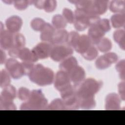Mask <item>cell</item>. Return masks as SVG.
Listing matches in <instances>:
<instances>
[{"instance_id": "16", "label": "cell", "mask_w": 125, "mask_h": 125, "mask_svg": "<svg viewBox=\"0 0 125 125\" xmlns=\"http://www.w3.org/2000/svg\"><path fill=\"white\" fill-rule=\"evenodd\" d=\"M69 33L63 29L55 31L51 43L54 45L65 44L67 42Z\"/></svg>"}, {"instance_id": "42", "label": "cell", "mask_w": 125, "mask_h": 125, "mask_svg": "<svg viewBox=\"0 0 125 125\" xmlns=\"http://www.w3.org/2000/svg\"><path fill=\"white\" fill-rule=\"evenodd\" d=\"M125 82H122L120 83L118 85V90L120 96V98L123 100H125Z\"/></svg>"}, {"instance_id": "15", "label": "cell", "mask_w": 125, "mask_h": 125, "mask_svg": "<svg viewBox=\"0 0 125 125\" xmlns=\"http://www.w3.org/2000/svg\"><path fill=\"white\" fill-rule=\"evenodd\" d=\"M106 110H119L120 109V97L115 93L108 94L105 99Z\"/></svg>"}, {"instance_id": "39", "label": "cell", "mask_w": 125, "mask_h": 125, "mask_svg": "<svg viewBox=\"0 0 125 125\" xmlns=\"http://www.w3.org/2000/svg\"><path fill=\"white\" fill-rule=\"evenodd\" d=\"M79 36L80 35L77 32L71 31V32L69 33L68 39L67 43L71 47L73 48Z\"/></svg>"}, {"instance_id": "4", "label": "cell", "mask_w": 125, "mask_h": 125, "mask_svg": "<svg viewBox=\"0 0 125 125\" xmlns=\"http://www.w3.org/2000/svg\"><path fill=\"white\" fill-rule=\"evenodd\" d=\"M74 15V26L79 31H83L88 27L97 23L101 19L99 16L90 15L77 9L75 10Z\"/></svg>"}, {"instance_id": "40", "label": "cell", "mask_w": 125, "mask_h": 125, "mask_svg": "<svg viewBox=\"0 0 125 125\" xmlns=\"http://www.w3.org/2000/svg\"><path fill=\"white\" fill-rule=\"evenodd\" d=\"M125 61L124 60L120 61L116 65V69L119 73L120 78L123 81L125 80Z\"/></svg>"}, {"instance_id": "38", "label": "cell", "mask_w": 125, "mask_h": 125, "mask_svg": "<svg viewBox=\"0 0 125 125\" xmlns=\"http://www.w3.org/2000/svg\"><path fill=\"white\" fill-rule=\"evenodd\" d=\"M0 110H16V107L13 102L0 100Z\"/></svg>"}, {"instance_id": "33", "label": "cell", "mask_w": 125, "mask_h": 125, "mask_svg": "<svg viewBox=\"0 0 125 125\" xmlns=\"http://www.w3.org/2000/svg\"><path fill=\"white\" fill-rule=\"evenodd\" d=\"M48 110H65L62 100L56 99L47 106Z\"/></svg>"}, {"instance_id": "23", "label": "cell", "mask_w": 125, "mask_h": 125, "mask_svg": "<svg viewBox=\"0 0 125 125\" xmlns=\"http://www.w3.org/2000/svg\"><path fill=\"white\" fill-rule=\"evenodd\" d=\"M109 8L113 13L124 14L125 11V2L124 0H115L110 2Z\"/></svg>"}, {"instance_id": "27", "label": "cell", "mask_w": 125, "mask_h": 125, "mask_svg": "<svg viewBox=\"0 0 125 125\" xmlns=\"http://www.w3.org/2000/svg\"><path fill=\"white\" fill-rule=\"evenodd\" d=\"M96 45L98 50L103 53L110 51L112 46L111 42L107 38H102Z\"/></svg>"}, {"instance_id": "43", "label": "cell", "mask_w": 125, "mask_h": 125, "mask_svg": "<svg viewBox=\"0 0 125 125\" xmlns=\"http://www.w3.org/2000/svg\"><path fill=\"white\" fill-rule=\"evenodd\" d=\"M44 0H33V4L37 8L40 9H43Z\"/></svg>"}, {"instance_id": "8", "label": "cell", "mask_w": 125, "mask_h": 125, "mask_svg": "<svg viewBox=\"0 0 125 125\" xmlns=\"http://www.w3.org/2000/svg\"><path fill=\"white\" fill-rule=\"evenodd\" d=\"M52 47L51 43L43 42L35 46L32 51L38 60L44 59L50 56Z\"/></svg>"}, {"instance_id": "31", "label": "cell", "mask_w": 125, "mask_h": 125, "mask_svg": "<svg viewBox=\"0 0 125 125\" xmlns=\"http://www.w3.org/2000/svg\"><path fill=\"white\" fill-rule=\"evenodd\" d=\"M46 22L41 18H36L31 21V26L32 28L36 31H41Z\"/></svg>"}, {"instance_id": "19", "label": "cell", "mask_w": 125, "mask_h": 125, "mask_svg": "<svg viewBox=\"0 0 125 125\" xmlns=\"http://www.w3.org/2000/svg\"><path fill=\"white\" fill-rule=\"evenodd\" d=\"M16 97V90L15 87L12 85H9L4 87L1 92L0 100L5 101L13 102Z\"/></svg>"}, {"instance_id": "14", "label": "cell", "mask_w": 125, "mask_h": 125, "mask_svg": "<svg viewBox=\"0 0 125 125\" xmlns=\"http://www.w3.org/2000/svg\"><path fill=\"white\" fill-rule=\"evenodd\" d=\"M5 25L9 31L15 34L20 30L22 25V20L18 16H12L7 19Z\"/></svg>"}, {"instance_id": "11", "label": "cell", "mask_w": 125, "mask_h": 125, "mask_svg": "<svg viewBox=\"0 0 125 125\" xmlns=\"http://www.w3.org/2000/svg\"><path fill=\"white\" fill-rule=\"evenodd\" d=\"M14 34L8 30H3L0 33V46L3 50H9L14 46Z\"/></svg>"}, {"instance_id": "6", "label": "cell", "mask_w": 125, "mask_h": 125, "mask_svg": "<svg viewBox=\"0 0 125 125\" xmlns=\"http://www.w3.org/2000/svg\"><path fill=\"white\" fill-rule=\"evenodd\" d=\"M5 67L10 76L14 79H18L25 75L21 63L14 58H10L5 62Z\"/></svg>"}, {"instance_id": "1", "label": "cell", "mask_w": 125, "mask_h": 125, "mask_svg": "<svg viewBox=\"0 0 125 125\" xmlns=\"http://www.w3.org/2000/svg\"><path fill=\"white\" fill-rule=\"evenodd\" d=\"M28 76L32 82L42 86L52 84L55 79L53 70L41 64L35 65Z\"/></svg>"}, {"instance_id": "12", "label": "cell", "mask_w": 125, "mask_h": 125, "mask_svg": "<svg viewBox=\"0 0 125 125\" xmlns=\"http://www.w3.org/2000/svg\"><path fill=\"white\" fill-rule=\"evenodd\" d=\"M71 82L74 84V86L78 85L84 80L85 72L81 66L77 65L68 73Z\"/></svg>"}, {"instance_id": "35", "label": "cell", "mask_w": 125, "mask_h": 125, "mask_svg": "<svg viewBox=\"0 0 125 125\" xmlns=\"http://www.w3.org/2000/svg\"><path fill=\"white\" fill-rule=\"evenodd\" d=\"M30 94L31 91L28 89L21 87L18 90V96L19 99L25 102L29 99Z\"/></svg>"}, {"instance_id": "25", "label": "cell", "mask_w": 125, "mask_h": 125, "mask_svg": "<svg viewBox=\"0 0 125 125\" xmlns=\"http://www.w3.org/2000/svg\"><path fill=\"white\" fill-rule=\"evenodd\" d=\"M53 26L57 30L62 29L67 25V21L63 16L60 14L54 15L52 21Z\"/></svg>"}, {"instance_id": "21", "label": "cell", "mask_w": 125, "mask_h": 125, "mask_svg": "<svg viewBox=\"0 0 125 125\" xmlns=\"http://www.w3.org/2000/svg\"><path fill=\"white\" fill-rule=\"evenodd\" d=\"M108 0H93V10L95 15L100 16L106 12L107 9Z\"/></svg>"}, {"instance_id": "36", "label": "cell", "mask_w": 125, "mask_h": 125, "mask_svg": "<svg viewBox=\"0 0 125 125\" xmlns=\"http://www.w3.org/2000/svg\"><path fill=\"white\" fill-rule=\"evenodd\" d=\"M33 0H15L14 2V7L19 10H25L30 4H32Z\"/></svg>"}, {"instance_id": "3", "label": "cell", "mask_w": 125, "mask_h": 125, "mask_svg": "<svg viewBox=\"0 0 125 125\" xmlns=\"http://www.w3.org/2000/svg\"><path fill=\"white\" fill-rule=\"evenodd\" d=\"M48 102L42 90L35 89L31 91L29 99L21 106V110L47 109Z\"/></svg>"}, {"instance_id": "29", "label": "cell", "mask_w": 125, "mask_h": 125, "mask_svg": "<svg viewBox=\"0 0 125 125\" xmlns=\"http://www.w3.org/2000/svg\"><path fill=\"white\" fill-rule=\"evenodd\" d=\"M98 54V52L97 49L96 47L92 45L86 51L81 55L85 60L88 61H92L97 57Z\"/></svg>"}, {"instance_id": "5", "label": "cell", "mask_w": 125, "mask_h": 125, "mask_svg": "<svg viewBox=\"0 0 125 125\" xmlns=\"http://www.w3.org/2000/svg\"><path fill=\"white\" fill-rule=\"evenodd\" d=\"M73 53L72 47L67 43L53 45L50 57L55 62L62 61Z\"/></svg>"}, {"instance_id": "13", "label": "cell", "mask_w": 125, "mask_h": 125, "mask_svg": "<svg viewBox=\"0 0 125 125\" xmlns=\"http://www.w3.org/2000/svg\"><path fill=\"white\" fill-rule=\"evenodd\" d=\"M92 42L89 37L86 35H80L73 48L81 54L86 51L92 46Z\"/></svg>"}, {"instance_id": "18", "label": "cell", "mask_w": 125, "mask_h": 125, "mask_svg": "<svg viewBox=\"0 0 125 125\" xmlns=\"http://www.w3.org/2000/svg\"><path fill=\"white\" fill-rule=\"evenodd\" d=\"M55 28L49 23H46L41 31L40 38L43 42H51L55 32Z\"/></svg>"}, {"instance_id": "7", "label": "cell", "mask_w": 125, "mask_h": 125, "mask_svg": "<svg viewBox=\"0 0 125 125\" xmlns=\"http://www.w3.org/2000/svg\"><path fill=\"white\" fill-rule=\"evenodd\" d=\"M118 59V56L115 53H107L99 57L96 61L95 65L99 69H105L116 62Z\"/></svg>"}, {"instance_id": "20", "label": "cell", "mask_w": 125, "mask_h": 125, "mask_svg": "<svg viewBox=\"0 0 125 125\" xmlns=\"http://www.w3.org/2000/svg\"><path fill=\"white\" fill-rule=\"evenodd\" d=\"M19 58L22 61V62H35L38 60L32 50L26 47H23L20 50Z\"/></svg>"}, {"instance_id": "22", "label": "cell", "mask_w": 125, "mask_h": 125, "mask_svg": "<svg viewBox=\"0 0 125 125\" xmlns=\"http://www.w3.org/2000/svg\"><path fill=\"white\" fill-rule=\"evenodd\" d=\"M78 65V62L74 57H69L63 60L60 64V68L61 70L68 73Z\"/></svg>"}, {"instance_id": "41", "label": "cell", "mask_w": 125, "mask_h": 125, "mask_svg": "<svg viewBox=\"0 0 125 125\" xmlns=\"http://www.w3.org/2000/svg\"><path fill=\"white\" fill-rule=\"evenodd\" d=\"M21 49L15 47H13L12 48L9 50L8 54L12 57V58H19L20 51Z\"/></svg>"}, {"instance_id": "2", "label": "cell", "mask_w": 125, "mask_h": 125, "mask_svg": "<svg viewBox=\"0 0 125 125\" xmlns=\"http://www.w3.org/2000/svg\"><path fill=\"white\" fill-rule=\"evenodd\" d=\"M102 86V82L93 78H88L78 85L74 86L76 94L80 100L94 97Z\"/></svg>"}, {"instance_id": "9", "label": "cell", "mask_w": 125, "mask_h": 125, "mask_svg": "<svg viewBox=\"0 0 125 125\" xmlns=\"http://www.w3.org/2000/svg\"><path fill=\"white\" fill-rule=\"evenodd\" d=\"M54 81L55 87L59 91L71 84L68 73L61 70L57 73Z\"/></svg>"}, {"instance_id": "30", "label": "cell", "mask_w": 125, "mask_h": 125, "mask_svg": "<svg viewBox=\"0 0 125 125\" xmlns=\"http://www.w3.org/2000/svg\"><path fill=\"white\" fill-rule=\"evenodd\" d=\"M10 74L7 70H2L0 74V86L1 88H4L10 85Z\"/></svg>"}, {"instance_id": "10", "label": "cell", "mask_w": 125, "mask_h": 125, "mask_svg": "<svg viewBox=\"0 0 125 125\" xmlns=\"http://www.w3.org/2000/svg\"><path fill=\"white\" fill-rule=\"evenodd\" d=\"M98 22L90 26L88 31V36L90 38L92 43L94 44H97L103 38L105 33V32L99 25Z\"/></svg>"}, {"instance_id": "32", "label": "cell", "mask_w": 125, "mask_h": 125, "mask_svg": "<svg viewBox=\"0 0 125 125\" xmlns=\"http://www.w3.org/2000/svg\"><path fill=\"white\" fill-rule=\"evenodd\" d=\"M25 44V39L24 36L19 33L14 34V46L19 49L24 47Z\"/></svg>"}, {"instance_id": "17", "label": "cell", "mask_w": 125, "mask_h": 125, "mask_svg": "<svg viewBox=\"0 0 125 125\" xmlns=\"http://www.w3.org/2000/svg\"><path fill=\"white\" fill-rule=\"evenodd\" d=\"M62 101L65 109L76 110L80 107V99L77 96L76 92L63 99Z\"/></svg>"}, {"instance_id": "28", "label": "cell", "mask_w": 125, "mask_h": 125, "mask_svg": "<svg viewBox=\"0 0 125 125\" xmlns=\"http://www.w3.org/2000/svg\"><path fill=\"white\" fill-rule=\"evenodd\" d=\"M80 101V107L83 109H92L96 105L94 97L82 99Z\"/></svg>"}, {"instance_id": "24", "label": "cell", "mask_w": 125, "mask_h": 125, "mask_svg": "<svg viewBox=\"0 0 125 125\" xmlns=\"http://www.w3.org/2000/svg\"><path fill=\"white\" fill-rule=\"evenodd\" d=\"M111 22L114 28H119L124 27L125 16L124 14H115L111 17Z\"/></svg>"}, {"instance_id": "34", "label": "cell", "mask_w": 125, "mask_h": 125, "mask_svg": "<svg viewBox=\"0 0 125 125\" xmlns=\"http://www.w3.org/2000/svg\"><path fill=\"white\" fill-rule=\"evenodd\" d=\"M62 16L67 22L69 23H73L74 22L75 15L71 10L67 8H64L62 11Z\"/></svg>"}, {"instance_id": "26", "label": "cell", "mask_w": 125, "mask_h": 125, "mask_svg": "<svg viewBox=\"0 0 125 125\" xmlns=\"http://www.w3.org/2000/svg\"><path fill=\"white\" fill-rule=\"evenodd\" d=\"M125 33L123 29H119L115 31L113 33L114 41L119 44L121 48L125 50Z\"/></svg>"}, {"instance_id": "44", "label": "cell", "mask_w": 125, "mask_h": 125, "mask_svg": "<svg viewBox=\"0 0 125 125\" xmlns=\"http://www.w3.org/2000/svg\"><path fill=\"white\" fill-rule=\"evenodd\" d=\"M6 55L5 53L2 49L0 50V62L1 64H3L6 62Z\"/></svg>"}, {"instance_id": "37", "label": "cell", "mask_w": 125, "mask_h": 125, "mask_svg": "<svg viewBox=\"0 0 125 125\" xmlns=\"http://www.w3.org/2000/svg\"><path fill=\"white\" fill-rule=\"evenodd\" d=\"M57 1L53 0H44L43 9L46 12L50 13L53 12L57 7Z\"/></svg>"}]
</instances>
